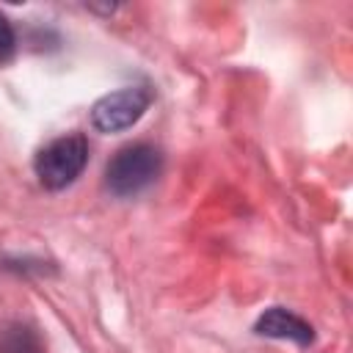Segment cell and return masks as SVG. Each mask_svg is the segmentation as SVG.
<instances>
[{"mask_svg":"<svg viewBox=\"0 0 353 353\" xmlns=\"http://www.w3.org/2000/svg\"><path fill=\"white\" fill-rule=\"evenodd\" d=\"M0 353H44V347L30 325L11 323L0 331Z\"/></svg>","mask_w":353,"mask_h":353,"instance_id":"5","label":"cell"},{"mask_svg":"<svg viewBox=\"0 0 353 353\" xmlns=\"http://www.w3.org/2000/svg\"><path fill=\"white\" fill-rule=\"evenodd\" d=\"M149 102H152V94L143 85L119 88V91L97 99V105L91 108V124L99 132H121V130L132 127L146 113Z\"/></svg>","mask_w":353,"mask_h":353,"instance_id":"3","label":"cell"},{"mask_svg":"<svg viewBox=\"0 0 353 353\" xmlns=\"http://www.w3.org/2000/svg\"><path fill=\"white\" fill-rule=\"evenodd\" d=\"M254 331L262 334V336H273V339H290V342H295V345H309V342L314 339L312 325H309L306 320H301L298 314L281 309V306L268 309V312L256 320Z\"/></svg>","mask_w":353,"mask_h":353,"instance_id":"4","label":"cell"},{"mask_svg":"<svg viewBox=\"0 0 353 353\" xmlns=\"http://www.w3.org/2000/svg\"><path fill=\"white\" fill-rule=\"evenodd\" d=\"M14 50H17V36H14V28L11 22L0 14V63L11 61L14 58Z\"/></svg>","mask_w":353,"mask_h":353,"instance_id":"6","label":"cell"},{"mask_svg":"<svg viewBox=\"0 0 353 353\" xmlns=\"http://www.w3.org/2000/svg\"><path fill=\"white\" fill-rule=\"evenodd\" d=\"M163 168V154L152 143H130L119 149L108 168H105V185L113 196L130 199L141 190H146Z\"/></svg>","mask_w":353,"mask_h":353,"instance_id":"1","label":"cell"},{"mask_svg":"<svg viewBox=\"0 0 353 353\" xmlns=\"http://www.w3.org/2000/svg\"><path fill=\"white\" fill-rule=\"evenodd\" d=\"M85 163H88V143L80 132H72V135L50 141L36 154L33 168H36V176L44 188L61 190V188L72 185L80 176Z\"/></svg>","mask_w":353,"mask_h":353,"instance_id":"2","label":"cell"}]
</instances>
